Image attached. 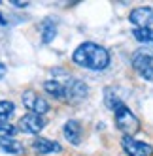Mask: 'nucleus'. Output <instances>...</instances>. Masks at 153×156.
Wrapping results in <instances>:
<instances>
[{
  "mask_svg": "<svg viewBox=\"0 0 153 156\" xmlns=\"http://www.w3.org/2000/svg\"><path fill=\"white\" fill-rule=\"evenodd\" d=\"M72 62L89 72H102L112 62V55L96 41H83L72 53Z\"/></svg>",
  "mask_w": 153,
  "mask_h": 156,
  "instance_id": "obj_1",
  "label": "nucleus"
},
{
  "mask_svg": "<svg viewBox=\"0 0 153 156\" xmlns=\"http://www.w3.org/2000/svg\"><path fill=\"white\" fill-rule=\"evenodd\" d=\"M104 102H106V107L114 113V119H115V128L121 132L123 136L132 137L134 133H138V132H140L142 124H140L138 117H136L132 111L129 109V105L123 102V100L115 94L114 88L108 87L106 90H104Z\"/></svg>",
  "mask_w": 153,
  "mask_h": 156,
  "instance_id": "obj_2",
  "label": "nucleus"
},
{
  "mask_svg": "<svg viewBox=\"0 0 153 156\" xmlns=\"http://www.w3.org/2000/svg\"><path fill=\"white\" fill-rule=\"evenodd\" d=\"M134 72L149 83H153V51L149 49H138L130 58Z\"/></svg>",
  "mask_w": 153,
  "mask_h": 156,
  "instance_id": "obj_3",
  "label": "nucleus"
},
{
  "mask_svg": "<svg viewBox=\"0 0 153 156\" xmlns=\"http://www.w3.org/2000/svg\"><path fill=\"white\" fill-rule=\"evenodd\" d=\"M61 79L64 81V85H66V102L78 104V102H81V100L87 98L89 87H87L85 81L78 79V77H74L70 73H64V77H61Z\"/></svg>",
  "mask_w": 153,
  "mask_h": 156,
  "instance_id": "obj_4",
  "label": "nucleus"
},
{
  "mask_svg": "<svg viewBox=\"0 0 153 156\" xmlns=\"http://www.w3.org/2000/svg\"><path fill=\"white\" fill-rule=\"evenodd\" d=\"M21 102L28 109V113H36V115H42V117L46 113H49V109H51L49 102L42 94H38L36 90H25L21 94Z\"/></svg>",
  "mask_w": 153,
  "mask_h": 156,
  "instance_id": "obj_5",
  "label": "nucleus"
},
{
  "mask_svg": "<svg viewBox=\"0 0 153 156\" xmlns=\"http://www.w3.org/2000/svg\"><path fill=\"white\" fill-rule=\"evenodd\" d=\"M121 147L127 156H153V145H149L146 141H138L129 136H123Z\"/></svg>",
  "mask_w": 153,
  "mask_h": 156,
  "instance_id": "obj_6",
  "label": "nucleus"
},
{
  "mask_svg": "<svg viewBox=\"0 0 153 156\" xmlns=\"http://www.w3.org/2000/svg\"><path fill=\"white\" fill-rule=\"evenodd\" d=\"M46 128V119L42 115L36 113H27L19 119V130L23 133H32V136H38V133Z\"/></svg>",
  "mask_w": 153,
  "mask_h": 156,
  "instance_id": "obj_7",
  "label": "nucleus"
},
{
  "mask_svg": "<svg viewBox=\"0 0 153 156\" xmlns=\"http://www.w3.org/2000/svg\"><path fill=\"white\" fill-rule=\"evenodd\" d=\"M129 21L134 28H151L153 23V8L151 6H138L129 13Z\"/></svg>",
  "mask_w": 153,
  "mask_h": 156,
  "instance_id": "obj_8",
  "label": "nucleus"
},
{
  "mask_svg": "<svg viewBox=\"0 0 153 156\" xmlns=\"http://www.w3.org/2000/svg\"><path fill=\"white\" fill-rule=\"evenodd\" d=\"M62 133H64V137H66V141L76 145V147L81 145V141H83V126H81V122L76 120V119H68L64 122Z\"/></svg>",
  "mask_w": 153,
  "mask_h": 156,
  "instance_id": "obj_9",
  "label": "nucleus"
},
{
  "mask_svg": "<svg viewBox=\"0 0 153 156\" xmlns=\"http://www.w3.org/2000/svg\"><path fill=\"white\" fill-rule=\"evenodd\" d=\"M32 151H34L36 154L47 156V154L62 152V147H61L59 141H53V139H47V137H34L32 139Z\"/></svg>",
  "mask_w": 153,
  "mask_h": 156,
  "instance_id": "obj_10",
  "label": "nucleus"
},
{
  "mask_svg": "<svg viewBox=\"0 0 153 156\" xmlns=\"http://www.w3.org/2000/svg\"><path fill=\"white\" fill-rule=\"evenodd\" d=\"M43 90H46L53 100H61V102H66V85L61 77H51L43 83Z\"/></svg>",
  "mask_w": 153,
  "mask_h": 156,
  "instance_id": "obj_11",
  "label": "nucleus"
},
{
  "mask_svg": "<svg viewBox=\"0 0 153 156\" xmlns=\"http://www.w3.org/2000/svg\"><path fill=\"white\" fill-rule=\"evenodd\" d=\"M40 36L42 43H51L57 36V21H53V17H46L40 21Z\"/></svg>",
  "mask_w": 153,
  "mask_h": 156,
  "instance_id": "obj_12",
  "label": "nucleus"
},
{
  "mask_svg": "<svg viewBox=\"0 0 153 156\" xmlns=\"http://www.w3.org/2000/svg\"><path fill=\"white\" fill-rule=\"evenodd\" d=\"M0 149H2V152H6V154L17 156V154L25 152V145L15 137H4V139H0Z\"/></svg>",
  "mask_w": 153,
  "mask_h": 156,
  "instance_id": "obj_13",
  "label": "nucleus"
},
{
  "mask_svg": "<svg viewBox=\"0 0 153 156\" xmlns=\"http://www.w3.org/2000/svg\"><path fill=\"white\" fill-rule=\"evenodd\" d=\"M132 36L138 43L153 49V28H132Z\"/></svg>",
  "mask_w": 153,
  "mask_h": 156,
  "instance_id": "obj_14",
  "label": "nucleus"
},
{
  "mask_svg": "<svg viewBox=\"0 0 153 156\" xmlns=\"http://www.w3.org/2000/svg\"><path fill=\"white\" fill-rule=\"evenodd\" d=\"M15 113V104L12 100H0V122H9Z\"/></svg>",
  "mask_w": 153,
  "mask_h": 156,
  "instance_id": "obj_15",
  "label": "nucleus"
},
{
  "mask_svg": "<svg viewBox=\"0 0 153 156\" xmlns=\"http://www.w3.org/2000/svg\"><path fill=\"white\" fill-rule=\"evenodd\" d=\"M17 132H19V126H13L12 122H0V139L13 137Z\"/></svg>",
  "mask_w": 153,
  "mask_h": 156,
  "instance_id": "obj_16",
  "label": "nucleus"
},
{
  "mask_svg": "<svg viewBox=\"0 0 153 156\" xmlns=\"http://www.w3.org/2000/svg\"><path fill=\"white\" fill-rule=\"evenodd\" d=\"M8 73V68H6V64L0 60V79H4V75Z\"/></svg>",
  "mask_w": 153,
  "mask_h": 156,
  "instance_id": "obj_17",
  "label": "nucleus"
},
{
  "mask_svg": "<svg viewBox=\"0 0 153 156\" xmlns=\"http://www.w3.org/2000/svg\"><path fill=\"white\" fill-rule=\"evenodd\" d=\"M12 4H13L15 8H27V6H28L27 2H21V0H12Z\"/></svg>",
  "mask_w": 153,
  "mask_h": 156,
  "instance_id": "obj_18",
  "label": "nucleus"
},
{
  "mask_svg": "<svg viewBox=\"0 0 153 156\" xmlns=\"http://www.w3.org/2000/svg\"><path fill=\"white\" fill-rule=\"evenodd\" d=\"M0 25H2V27H4V25H8V19H6L2 13H0Z\"/></svg>",
  "mask_w": 153,
  "mask_h": 156,
  "instance_id": "obj_19",
  "label": "nucleus"
}]
</instances>
